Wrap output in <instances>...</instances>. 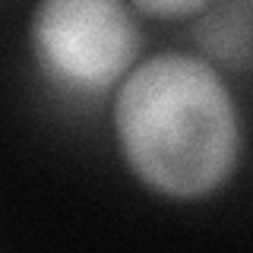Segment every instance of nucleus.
Here are the masks:
<instances>
[{"mask_svg": "<svg viewBox=\"0 0 253 253\" xmlns=\"http://www.w3.org/2000/svg\"><path fill=\"white\" fill-rule=\"evenodd\" d=\"M114 139L126 168L171 200H200L234 174L241 117L209 60L155 54L117 85Z\"/></svg>", "mask_w": 253, "mask_h": 253, "instance_id": "1", "label": "nucleus"}, {"mask_svg": "<svg viewBox=\"0 0 253 253\" xmlns=\"http://www.w3.org/2000/svg\"><path fill=\"white\" fill-rule=\"evenodd\" d=\"M139 22L124 0H38L29 44L38 70L76 95L117 85L139 57Z\"/></svg>", "mask_w": 253, "mask_h": 253, "instance_id": "2", "label": "nucleus"}, {"mask_svg": "<svg viewBox=\"0 0 253 253\" xmlns=\"http://www.w3.org/2000/svg\"><path fill=\"white\" fill-rule=\"evenodd\" d=\"M196 44L225 67L253 63V0H212L193 29Z\"/></svg>", "mask_w": 253, "mask_h": 253, "instance_id": "3", "label": "nucleus"}, {"mask_svg": "<svg viewBox=\"0 0 253 253\" xmlns=\"http://www.w3.org/2000/svg\"><path fill=\"white\" fill-rule=\"evenodd\" d=\"M212 0H133L139 13L155 16V19H184V16H196L209 6Z\"/></svg>", "mask_w": 253, "mask_h": 253, "instance_id": "4", "label": "nucleus"}]
</instances>
